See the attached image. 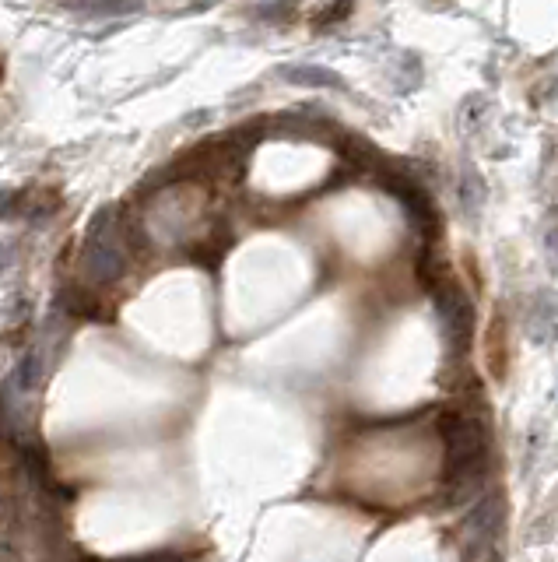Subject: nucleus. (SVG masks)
<instances>
[{"label":"nucleus","instance_id":"obj_2","mask_svg":"<svg viewBox=\"0 0 558 562\" xmlns=\"http://www.w3.org/2000/svg\"><path fill=\"white\" fill-rule=\"evenodd\" d=\"M432 296H436L439 317H443V331H446V341H450V352L464 355L467 348H471V338H474L471 299H467V292L460 289L453 278H446V274L436 281V285H432Z\"/></svg>","mask_w":558,"mask_h":562},{"label":"nucleus","instance_id":"obj_5","mask_svg":"<svg viewBox=\"0 0 558 562\" xmlns=\"http://www.w3.org/2000/svg\"><path fill=\"white\" fill-rule=\"evenodd\" d=\"M548 243H551V250H555V253H558V225H555V229H551V232H548Z\"/></svg>","mask_w":558,"mask_h":562},{"label":"nucleus","instance_id":"obj_4","mask_svg":"<svg viewBox=\"0 0 558 562\" xmlns=\"http://www.w3.org/2000/svg\"><path fill=\"white\" fill-rule=\"evenodd\" d=\"M351 11V0H341V4H337V8H330L327 15H320V22L323 25H330V22H337V18H344Z\"/></svg>","mask_w":558,"mask_h":562},{"label":"nucleus","instance_id":"obj_3","mask_svg":"<svg viewBox=\"0 0 558 562\" xmlns=\"http://www.w3.org/2000/svg\"><path fill=\"white\" fill-rule=\"evenodd\" d=\"M281 78L292 81V85H323V88H341V78L327 67L299 64V67H281Z\"/></svg>","mask_w":558,"mask_h":562},{"label":"nucleus","instance_id":"obj_1","mask_svg":"<svg viewBox=\"0 0 558 562\" xmlns=\"http://www.w3.org/2000/svg\"><path fill=\"white\" fill-rule=\"evenodd\" d=\"M123 236L120 222H116V208H99L85 232V243H81V267L92 281H113L123 271Z\"/></svg>","mask_w":558,"mask_h":562}]
</instances>
